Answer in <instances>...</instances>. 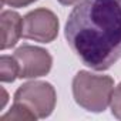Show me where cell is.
<instances>
[{"label":"cell","mask_w":121,"mask_h":121,"mask_svg":"<svg viewBox=\"0 0 121 121\" xmlns=\"http://www.w3.org/2000/svg\"><path fill=\"white\" fill-rule=\"evenodd\" d=\"M64 34L83 64L108 70L121 58V0H81L67 19Z\"/></svg>","instance_id":"cell-1"},{"label":"cell","mask_w":121,"mask_h":121,"mask_svg":"<svg viewBox=\"0 0 121 121\" xmlns=\"http://www.w3.org/2000/svg\"><path fill=\"white\" fill-rule=\"evenodd\" d=\"M114 93V80L110 76H98L90 71H78L73 78V95L76 103L87 111L101 112Z\"/></svg>","instance_id":"cell-2"},{"label":"cell","mask_w":121,"mask_h":121,"mask_svg":"<svg viewBox=\"0 0 121 121\" xmlns=\"http://www.w3.org/2000/svg\"><path fill=\"white\" fill-rule=\"evenodd\" d=\"M56 90L47 81H29L14 93V103H22L30 108L37 118L48 117L56 107Z\"/></svg>","instance_id":"cell-3"},{"label":"cell","mask_w":121,"mask_h":121,"mask_svg":"<svg viewBox=\"0 0 121 121\" xmlns=\"http://www.w3.org/2000/svg\"><path fill=\"white\" fill-rule=\"evenodd\" d=\"M58 33V19L48 9H36L23 19V37L39 43H51Z\"/></svg>","instance_id":"cell-4"},{"label":"cell","mask_w":121,"mask_h":121,"mask_svg":"<svg viewBox=\"0 0 121 121\" xmlns=\"http://www.w3.org/2000/svg\"><path fill=\"white\" fill-rule=\"evenodd\" d=\"M13 56L19 63L20 78H37L46 76L51 70L53 58L50 53L41 47L23 44L14 51Z\"/></svg>","instance_id":"cell-5"},{"label":"cell","mask_w":121,"mask_h":121,"mask_svg":"<svg viewBox=\"0 0 121 121\" xmlns=\"http://www.w3.org/2000/svg\"><path fill=\"white\" fill-rule=\"evenodd\" d=\"M2 23V50H7L16 46L23 36V19L13 10H4L0 16Z\"/></svg>","instance_id":"cell-6"},{"label":"cell","mask_w":121,"mask_h":121,"mask_svg":"<svg viewBox=\"0 0 121 121\" xmlns=\"http://www.w3.org/2000/svg\"><path fill=\"white\" fill-rule=\"evenodd\" d=\"M19 77V63L14 56L0 57V80L3 83H13Z\"/></svg>","instance_id":"cell-7"},{"label":"cell","mask_w":121,"mask_h":121,"mask_svg":"<svg viewBox=\"0 0 121 121\" xmlns=\"http://www.w3.org/2000/svg\"><path fill=\"white\" fill-rule=\"evenodd\" d=\"M37 115L22 103H13L9 112L0 117V121H33Z\"/></svg>","instance_id":"cell-8"},{"label":"cell","mask_w":121,"mask_h":121,"mask_svg":"<svg viewBox=\"0 0 121 121\" xmlns=\"http://www.w3.org/2000/svg\"><path fill=\"white\" fill-rule=\"evenodd\" d=\"M110 107H111L112 115H114L115 118L121 120V83L115 87V90H114V93H112Z\"/></svg>","instance_id":"cell-9"},{"label":"cell","mask_w":121,"mask_h":121,"mask_svg":"<svg viewBox=\"0 0 121 121\" xmlns=\"http://www.w3.org/2000/svg\"><path fill=\"white\" fill-rule=\"evenodd\" d=\"M34 2H37V0H2L3 4L10 6V7H26V6L33 4Z\"/></svg>","instance_id":"cell-10"},{"label":"cell","mask_w":121,"mask_h":121,"mask_svg":"<svg viewBox=\"0 0 121 121\" xmlns=\"http://www.w3.org/2000/svg\"><path fill=\"white\" fill-rule=\"evenodd\" d=\"M58 3H61L63 6H70V4H74V3H77L78 0H57Z\"/></svg>","instance_id":"cell-11"},{"label":"cell","mask_w":121,"mask_h":121,"mask_svg":"<svg viewBox=\"0 0 121 121\" xmlns=\"http://www.w3.org/2000/svg\"><path fill=\"white\" fill-rule=\"evenodd\" d=\"M2 91H3V100H2V105L0 107H4V104H6V101H7V94H6V91H4V88H2Z\"/></svg>","instance_id":"cell-12"}]
</instances>
